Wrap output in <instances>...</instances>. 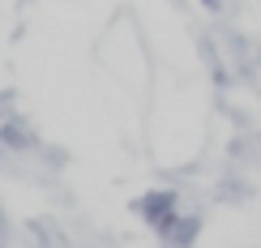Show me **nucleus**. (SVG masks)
<instances>
[{
  "label": "nucleus",
  "instance_id": "f257e3e1",
  "mask_svg": "<svg viewBox=\"0 0 261 248\" xmlns=\"http://www.w3.org/2000/svg\"><path fill=\"white\" fill-rule=\"evenodd\" d=\"M205 5H210V9H214V5H219V0H205Z\"/></svg>",
  "mask_w": 261,
  "mask_h": 248
}]
</instances>
